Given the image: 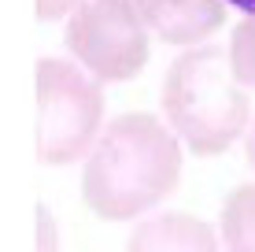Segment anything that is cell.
Masks as SVG:
<instances>
[{
	"mask_svg": "<svg viewBox=\"0 0 255 252\" xmlns=\"http://www.w3.org/2000/svg\"><path fill=\"white\" fill-rule=\"evenodd\" d=\"M78 4L82 0H37V19H45V22L67 19V15H74Z\"/></svg>",
	"mask_w": 255,
	"mask_h": 252,
	"instance_id": "30bf717a",
	"label": "cell"
},
{
	"mask_svg": "<svg viewBox=\"0 0 255 252\" xmlns=\"http://www.w3.org/2000/svg\"><path fill=\"white\" fill-rule=\"evenodd\" d=\"M230 59H233L237 78H241L248 89H255V15H244V19L233 26Z\"/></svg>",
	"mask_w": 255,
	"mask_h": 252,
	"instance_id": "ba28073f",
	"label": "cell"
},
{
	"mask_svg": "<svg viewBox=\"0 0 255 252\" xmlns=\"http://www.w3.org/2000/svg\"><path fill=\"white\" fill-rule=\"evenodd\" d=\"M37 252H56V219L45 204L37 208Z\"/></svg>",
	"mask_w": 255,
	"mask_h": 252,
	"instance_id": "9c48e42d",
	"label": "cell"
},
{
	"mask_svg": "<svg viewBox=\"0 0 255 252\" xmlns=\"http://www.w3.org/2000/svg\"><path fill=\"white\" fill-rule=\"evenodd\" d=\"M222 249L255 252V182L237 186L222 208Z\"/></svg>",
	"mask_w": 255,
	"mask_h": 252,
	"instance_id": "52a82bcc",
	"label": "cell"
},
{
	"mask_svg": "<svg viewBox=\"0 0 255 252\" xmlns=\"http://www.w3.org/2000/svg\"><path fill=\"white\" fill-rule=\"evenodd\" d=\"M181 137L155 115L129 111L100 130L85 156L82 197L93 215L126 223L152 212L181 178Z\"/></svg>",
	"mask_w": 255,
	"mask_h": 252,
	"instance_id": "6da1fadb",
	"label": "cell"
},
{
	"mask_svg": "<svg viewBox=\"0 0 255 252\" xmlns=\"http://www.w3.org/2000/svg\"><path fill=\"white\" fill-rule=\"evenodd\" d=\"M63 41L100 82H129L148 63V22L137 0H82Z\"/></svg>",
	"mask_w": 255,
	"mask_h": 252,
	"instance_id": "277c9868",
	"label": "cell"
},
{
	"mask_svg": "<svg viewBox=\"0 0 255 252\" xmlns=\"http://www.w3.org/2000/svg\"><path fill=\"white\" fill-rule=\"evenodd\" d=\"M148 30L166 45H200L226 26V0H137Z\"/></svg>",
	"mask_w": 255,
	"mask_h": 252,
	"instance_id": "5b68a950",
	"label": "cell"
},
{
	"mask_svg": "<svg viewBox=\"0 0 255 252\" xmlns=\"http://www.w3.org/2000/svg\"><path fill=\"white\" fill-rule=\"evenodd\" d=\"M37 156L45 163H74L100 137L104 89L82 63L48 56L37 63Z\"/></svg>",
	"mask_w": 255,
	"mask_h": 252,
	"instance_id": "3957f363",
	"label": "cell"
},
{
	"mask_svg": "<svg viewBox=\"0 0 255 252\" xmlns=\"http://www.w3.org/2000/svg\"><path fill=\"white\" fill-rule=\"evenodd\" d=\"M248 163L255 167V119H252V130H248Z\"/></svg>",
	"mask_w": 255,
	"mask_h": 252,
	"instance_id": "7c38bea8",
	"label": "cell"
},
{
	"mask_svg": "<svg viewBox=\"0 0 255 252\" xmlns=\"http://www.w3.org/2000/svg\"><path fill=\"white\" fill-rule=\"evenodd\" d=\"M163 111L174 134L196 156H222L255 119L230 52L215 45H196L170 63Z\"/></svg>",
	"mask_w": 255,
	"mask_h": 252,
	"instance_id": "7a4b0ae2",
	"label": "cell"
},
{
	"mask_svg": "<svg viewBox=\"0 0 255 252\" xmlns=\"http://www.w3.org/2000/svg\"><path fill=\"white\" fill-rule=\"evenodd\" d=\"M230 7H237V11H244V15H255V0H226Z\"/></svg>",
	"mask_w": 255,
	"mask_h": 252,
	"instance_id": "8fae6325",
	"label": "cell"
},
{
	"mask_svg": "<svg viewBox=\"0 0 255 252\" xmlns=\"http://www.w3.org/2000/svg\"><path fill=\"white\" fill-rule=\"evenodd\" d=\"M126 252H222V249H218V234L204 219L166 212L140 223L129 234Z\"/></svg>",
	"mask_w": 255,
	"mask_h": 252,
	"instance_id": "8992f818",
	"label": "cell"
}]
</instances>
